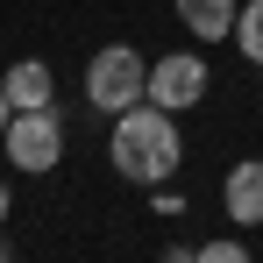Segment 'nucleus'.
I'll return each mask as SVG.
<instances>
[{
	"mask_svg": "<svg viewBox=\"0 0 263 263\" xmlns=\"http://www.w3.org/2000/svg\"><path fill=\"white\" fill-rule=\"evenodd\" d=\"M185 157V135H178V114L135 100L128 114H114V135H107V164L128 178V185H164Z\"/></svg>",
	"mask_w": 263,
	"mask_h": 263,
	"instance_id": "f257e3e1",
	"label": "nucleus"
},
{
	"mask_svg": "<svg viewBox=\"0 0 263 263\" xmlns=\"http://www.w3.org/2000/svg\"><path fill=\"white\" fill-rule=\"evenodd\" d=\"M142 92H149V57H142L135 43H107L86 64V100L100 107V114H128Z\"/></svg>",
	"mask_w": 263,
	"mask_h": 263,
	"instance_id": "f03ea898",
	"label": "nucleus"
},
{
	"mask_svg": "<svg viewBox=\"0 0 263 263\" xmlns=\"http://www.w3.org/2000/svg\"><path fill=\"white\" fill-rule=\"evenodd\" d=\"M0 149H7V164L29 178H43L64 164V121H57V107H36V114H14L7 135H0Z\"/></svg>",
	"mask_w": 263,
	"mask_h": 263,
	"instance_id": "7ed1b4c3",
	"label": "nucleus"
},
{
	"mask_svg": "<svg viewBox=\"0 0 263 263\" xmlns=\"http://www.w3.org/2000/svg\"><path fill=\"white\" fill-rule=\"evenodd\" d=\"M206 79H214V71H206L192 50H171V57H157V64H149V92H142V100H149V107H164V114H185V107H199V100H206Z\"/></svg>",
	"mask_w": 263,
	"mask_h": 263,
	"instance_id": "20e7f679",
	"label": "nucleus"
},
{
	"mask_svg": "<svg viewBox=\"0 0 263 263\" xmlns=\"http://www.w3.org/2000/svg\"><path fill=\"white\" fill-rule=\"evenodd\" d=\"M220 206H228L235 228H263V157H249L220 178Z\"/></svg>",
	"mask_w": 263,
	"mask_h": 263,
	"instance_id": "39448f33",
	"label": "nucleus"
},
{
	"mask_svg": "<svg viewBox=\"0 0 263 263\" xmlns=\"http://www.w3.org/2000/svg\"><path fill=\"white\" fill-rule=\"evenodd\" d=\"M0 92L14 100V114H36V107H50V100H57V79H50L43 57H22V64L0 79Z\"/></svg>",
	"mask_w": 263,
	"mask_h": 263,
	"instance_id": "423d86ee",
	"label": "nucleus"
},
{
	"mask_svg": "<svg viewBox=\"0 0 263 263\" xmlns=\"http://www.w3.org/2000/svg\"><path fill=\"white\" fill-rule=\"evenodd\" d=\"M235 0H178V22L199 36V43H235Z\"/></svg>",
	"mask_w": 263,
	"mask_h": 263,
	"instance_id": "0eeeda50",
	"label": "nucleus"
},
{
	"mask_svg": "<svg viewBox=\"0 0 263 263\" xmlns=\"http://www.w3.org/2000/svg\"><path fill=\"white\" fill-rule=\"evenodd\" d=\"M235 50H242L249 64H263V0H249V7L235 14Z\"/></svg>",
	"mask_w": 263,
	"mask_h": 263,
	"instance_id": "6e6552de",
	"label": "nucleus"
},
{
	"mask_svg": "<svg viewBox=\"0 0 263 263\" xmlns=\"http://www.w3.org/2000/svg\"><path fill=\"white\" fill-rule=\"evenodd\" d=\"M199 263H249L242 242H199Z\"/></svg>",
	"mask_w": 263,
	"mask_h": 263,
	"instance_id": "1a4fd4ad",
	"label": "nucleus"
},
{
	"mask_svg": "<svg viewBox=\"0 0 263 263\" xmlns=\"http://www.w3.org/2000/svg\"><path fill=\"white\" fill-rule=\"evenodd\" d=\"M157 263H199V249H164Z\"/></svg>",
	"mask_w": 263,
	"mask_h": 263,
	"instance_id": "9d476101",
	"label": "nucleus"
},
{
	"mask_svg": "<svg viewBox=\"0 0 263 263\" xmlns=\"http://www.w3.org/2000/svg\"><path fill=\"white\" fill-rule=\"evenodd\" d=\"M7 121H14V100H7V92H0V135H7Z\"/></svg>",
	"mask_w": 263,
	"mask_h": 263,
	"instance_id": "9b49d317",
	"label": "nucleus"
},
{
	"mask_svg": "<svg viewBox=\"0 0 263 263\" xmlns=\"http://www.w3.org/2000/svg\"><path fill=\"white\" fill-rule=\"evenodd\" d=\"M7 206H14V192H7V178H0V220H7Z\"/></svg>",
	"mask_w": 263,
	"mask_h": 263,
	"instance_id": "f8f14e48",
	"label": "nucleus"
},
{
	"mask_svg": "<svg viewBox=\"0 0 263 263\" xmlns=\"http://www.w3.org/2000/svg\"><path fill=\"white\" fill-rule=\"evenodd\" d=\"M0 263H14V249H7V242H0Z\"/></svg>",
	"mask_w": 263,
	"mask_h": 263,
	"instance_id": "ddd939ff",
	"label": "nucleus"
}]
</instances>
